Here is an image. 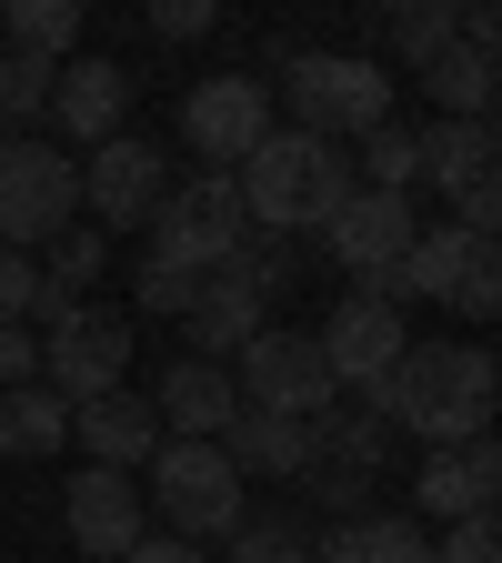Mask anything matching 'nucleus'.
<instances>
[{"mask_svg":"<svg viewBox=\"0 0 502 563\" xmlns=\"http://www.w3.org/2000/svg\"><path fill=\"white\" fill-rule=\"evenodd\" d=\"M492 393H502V373H492L482 342H402V363L362 402L392 422V433H412L422 453H453V443L492 433Z\"/></svg>","mask_w":502,"mask_h":563,"instance_id":"obj_1","label":"nucleus"},{"mask_svg":"<svg viewBox=\"0 0 502 563\" xmlns=\"http://www.w3.org/2000/svg\"><path fill=\"white\" fill-rule=\"evenodd\" d=\"M232 191L252 211V232L292 242V232H322L332 211L352 201V152H342V141H312V131H271L261 152L232 172Z\"/></svg>","mask_w":502,"mask_h":563,"instance_id":"obj_2","label":"nucleus"},{"mask_svg":"<svg viewBox=\"0 0 502 563\" xmlns=\"http://www.w3.org/2000/svg\"><path fill=\"white\" fill-rule=\"evenodd\" d=\"M392 443H402V433H392L372 402H332V412H312V422H302V473H292V483L312 493L302 514H312V523H352V514H362V493L382 483Z\"/></svg>","mask_w":502,"mask_h":563,"instance_id":"obj_3","label":"nucleus"},{"mask_svg":"<svg viewBox=\"0 0 502 563\" xmlns=\"http://www.w3.org/2000/svg\"><path fill=\"white\" fill-rule=\"evenodd\" d=\"M281 101H292V131L312 141H362L392 121V70L362 51H281Z\"/></svg>","mask_w":502,"mask_h":563,"instance_id":"obj_4","label":"nucleus"},{"mask_svg":"<svg viewBox=\"0 0 502 563\" xmlns=\"http://www.w3.org/2000/svg\"><path fill=\"white\" fill-rule=\"evenodd\" d=\"M141 483H152V493H141V514H161L171 523V543H222L242 514H252V483L222 463V443H161L152 463H141Z\"/></svg>","mask_w":502,"mask_h":563,"instance_id":"obj_5","label":"nucleus"},{"mask_svg":"<svg viewBox=\"0 0 502 563\" xmlns=\"http://www.w3.org/2000/svg\"><path fill=\"white\" fill-rule=\"evenodd\" d=\"M141 232H152V252H141V262H161V272L201 282V272H222V262L252 242V211H242L232 172H191V181H171V201H161Z\"/></svg>","mask_w":502,"mask_h":563,"instance_id":"obj_6","label":"nucleus"},{"mask_svg":"<svg viewBox=\"0 0 502 563\" xmlns=\"http://www.w3.org/2000/svg\"><path fill=\"white\" fill-rule=\"evenodd\" d=\"M81 222V162L60 152V141H21L0 131V252L21 242H60Z\"/></svg>","mask_w":502,"mask_h":563,"instance_id":"obj_7","label":"nucleus"},{"mask_svg":"<svg viewBox=\"0 0 502 563\" xmlns=\"http://www.w3.org/2000/svg\"><path fill=\"white\" fill-rule=\"evenodd\" d=\"M232 393H242V412H281V422H312V412L342 402L322 342H312V332H281V322H261V332L232 352Z\"/></svg>","mask_w":502,"mask_h":563,"instance_id":"obj_8","label":"nucleus"},{"mask_svg":"<svg viewBox=\"0 0 502 563\" xmlns=\"http://www.w3.org/2000/svg\"><path fill=\"white\" fill-rule=\"evenodd\" d=\"M161 201H171V152H161V141H141V131L91 141V162H81V211H91L101 232H141Z\"/></svg>","mask_w":502,"mask_h":563,"instance_id":"obj_9","label":"nucleus"},{"mask_svg":"<svg viewBox=\"0 0 502 563\" xmlns=\"http://www.w3.org/2000/svg\"><path fill=\"white\" fill-rule=\"evenodd\" d=\"M271 131H281V121H271V81H252V70L191 81V101H181V141L201 152V172H242Z\"/></svg>","mask_w":502,"mask_h":563,"instance_id":"obj_10","label":"nucleus"},{"mask_svg":"<svg viewBox=\"0 0 502 563\" xmlns=\"http://www.w3.org/2000/svg\"><path fill=\"white\" fill-rule=\"evenodd\" d=\"M121 383H131V312H91L81 302V322L41 342V393H60L70 412L121 393Z\"/></svg>","mask_w":502,"mask_h":563,"instance_id":"obj_11","label":"nucleus"},{"mask_svg":"<svg viewBox=\"0 0 502 563\" xmlns=\"http://www.w3.org/2000/svg\"><path fill=\"white\" fill-rule=\"evenodd\" d=\"M422 232V211L402 201V191H352L332 222H322V252L352 272V282H382L392 262H402V242Z\"/></svg>","mask_w":502,"mask_h":563,"instance_id":"obj_12","label":"nucleus"},{"mask_svg":"<svg viewBox=\"0 0 502 563\" xmlns=\"http://www.w3.org/2000/svg\"><path fill=\"white\" fill-rule=\"evenodd\" d=\"M492 493H502L492 433L482 443H453V453H422V473H412V523L422 533H433V523H472V514H492Z\"/></svg>","mask_w":502,"mask_h":563,"instance_id":"obj_13","label":"nucleus"},{"mask_svg":"<svg viewBox=\"0 0 502 563\" xmlns=\"http://www.w3.org/2000/svg\"><path fill=\"white\" fill-rule=\"evenodd\" d=\"M312 342H322V363H332V383H342V393H352V383L372 393V383H382V373L402 363V342H412V332H402V312H392V302L352 292V302H342V312H332V322H322Z\"/></svg>","mask_w":502,"mask_h":563,"instance_id":"obj_14","label":"nucleus"},{"mask_svg":"<svg viewBox=\"0 0 502 563\" xmlns=\"http://www.w3.org/2000/svg\"><path fill=\"white\" fill-rule=\"evenodd\" d=\"M232 412H242V393H232V363H181L152 383V422H161V443H222L232 433Z\"/></svg>","mask_w":502,"mask_h":563,"instance_id":"obj_15","label":"nucleus"},{"mask_svg":"<svg viewBox=\"0 0 502 563\" xmlns=\"http://www.w3.org/2000/svg\"><path fill=\"white\" fill-rule=\"evenodd\" d=\"M261 322H271V302L252 292V272H242V262H222V272H201V282H191V312H181L191 363H232V352H242Z\"/></svg>","mask_w":502,"mask_h":563,"instance_id":"obj_16","label":"nucleus"},{"mask_svg":"<svg viewBox=\"0 0 502 563\" xmlns=\"http://www.w3.org/2000/svg\"><path fill=\"white\" fill-rule=\"evenodd\" d=\"M60 523H70V543H81V563H121L141 533H152L131 473H81V483H70V504H60Z\"/></svg>","mask_w":502,"mask_h":563,"instance_id":"obj_17","label":"nucleus"},{"mask_svg":"<svg viewBox=\"0 0 502 563\" xmlns=\"http://www.w3.org/2000/svg\"><path fill=\"white\" fill-rule=\"evenodd\" d=\"M70 443L91 453V473H141V463L161 453V422H152V402L121 383V393H101V402L70 412Z\"/></svg>","mask_w":502,"mask_h":563,"instance_id":"obj_18","label":"nucleus"},{"mask_svg":"<svg viewBox=\"0 0 502 563\" xmlns=\"http://www.w3.org/2000/svg\"><path fill=\"white\" fill-rule=\"evenodd\" d=\"M131 111V70L121 60H60V81H51V131L60 141H111Z\"/></svg>","mask_w":502,"mask_h":563,"instance_id":"obj_19","label":"nucleus"},{"mask_svg":"<svg viewBox=\"0 0 502 563\" xmlns=\"http://www.w3.org/2000/svg\"><path fill=\"white\" fill-rule=\"evenodd\" d=\"M492 121H422L412 131V181H433V191H472V181H492Z\"/></svg>","mask_w":502,"mask_h":563,"instance_id":"obj_20","label":"nucleus"},{"mask_svg":"<svg viewBox=\"0 0 502 563\" xmlns=\"http://www.w3.org/2000/svg\"><path fill=\"white\" fill-rule=\"evenodd\" d=\"M412 81L433 91V121H492V81H502V70H492V51H482V41H462V31H453L433 60L412 70Z\"/></svg>","mask_w":502,"mask_h":563,"instance_id":"obj_21","label":"nucleus"},{"mask_svg":"<svg viewBox=\"0 0 502 563\" xmlns=\"http://www.w3.org/2000/svg\"><path fill=\"white\" fill-rule=\"evenodd\" d=\"M422 553H433V533L412 514H352L312 533V563H422Z\"/></svg>","mask_w":502,"mask_h":563,"instance_id":"obj_22","label":"nucleus"},{"mask_svg":"<svg viewBox=\"0 0 502 563\" xmlns=\"http://www.w3.org/2000/svg\"><path fill=\"white\" fill-rule=\"evenodd\" d=\"M222 463H232L242 483H292V473H302V422H281V412H232Z\"/></svg>","mask_w":502,"mask_h":563,"instance_id":"obj_23","label":"nucleus"},{"mask_svg":"<svg viewBox=\"0 0 502 563\" xmlns=\"http://www.w3.org/2000/svg\"><path fill=\"white\" fill-rule=\"evenodd\" d=\"M60 443H70V402L60 393H41V383L0 393V453H11V463H51Z\"/></svg>","mask_w":502,"mask_h":563,"instance_id":"obj_24","label":"nucleus"},{"mask_svg":"<svg viewBox=\"0 0 502 563\" xmlns=\"http://www.w3.org/2000/svg\"><path fill=\"white\" fill-rule=\"evenodd\" d=\"M453 11H462V0H392V11L372 21V41H362V60H382V51H392V60H412V70H422V60L453 41Z\"/></svg>","mask_w":502,"mask_h":563,"instance_id":"obj_25","label":"nucleus"},{"mask_svg":"<svg viewBox=\"0 0 502 563\" xmlns=\"http://www.w3.org/2000/svg\"><path fill=\"white\" fill-rule=\"evenodd\" d=\"M312 514L302 504H281V514H242L232 533H222V563H292V553H312Z\"/></svg>","mask_w":502,"mask_h":563,"instance_id":"obj_26","label":"nucleus"},{"mask_svg":"<svg viewBox=\"0 0 502 563\" xmlns=\"http://www.w3.org/2000/svg\"><path fill=\"white\" fill-rule=\"evenodd\" d=\"M0 31H11L21 60H70V51H81V0H11Z\"/></svg>","mask_w":502,"mask_h":563,"instance_id":"obj_27","label":"nucleus"},{"mask_svg":"<svg viewBox=\"0 0 502 563\" xmlns=\"http://www.w3.org/2000/svg\"><path fill=\"white\" fill-rule=\"evenodd\" d=\"M51 81H60V60H21V51H0V131L51 121Z\"/></svg>","mask_w":502,"mask_h":563,"instance_id":"obj_28","label":"nucleus"},{"mask_svg":"<svg viewBox=\"0 0 502 563\" xmlns=\"http://www.w3.org/2000/svg\"><path fill=\"white\" fill-rule=\"evenodd\" d=\"M101 272H111V232H81V222L41 252V282H60V292H91Z\"/></svg>","mask_w":502,"mask_h":563,"instance_id":"obj_29","label":"nucleus"},{"mask_svg":"<svg viewBox=\"0 0 502 563\" xmlns=\"http://www.w3.org/2000/svg\"><path fill=\"white\" fill-rule=\"evenodd\" d=\"M352 191H402V201H412V131H402V121L362 131V181H352Z\"/></svg>","mask_w":502,"mask_h":563,"instance_id":"obj_30","label":"nucleus"},{"mask_svg":"<svg viewBox=\"0 0 502 563\" xmlns=\"http://www.w3.org/2000/svg\"><path fill=\"white\" fill-rule=\"evenodd\" d=\"M453 312H462V322H492V312H502V252H492V242H472V262H462V282H453Z\"/></svg>","mask_w":502,"mask_h":563,"instance_id":"obj_31","label":"nucleus"},{"mask_svg":"<svg viewBox=\"0 0 502 563\" xmlns=\"http://www.w3.org/2000/svg\"><path fill=\"white\" fill-rule=\"evenodd\" d=\"M131 312L181 322V312H191V282H181V272H161V262H141V272H131Z\"/></svg>","mask_w":502,"mask_h":563,"instance_id":"obj_32","label":"nucleus"},{"mask_svg":"<svg viewBox=\"0 0 502 563\" xmlns=\"http://www.w3.org/2000/svg\"><path fill=\"white\" fill-rule=\"evenodd\" d=\"M433 563H502V533H492V514H472V523H443Z\"/></svg>","mask_w":502,"mask_h":563,"instance_id":"obj_33","label":"nucleus"},{"mask_svg":"<svg viewBox=\"0 0 502 563\" xmlns=\"http://www.w3.org/2000/svg\"><path fill=\"white\" fill-rule=\"evenodd\" d=\"M31 282H41V262H31V252H0V332L31 312Z\"/></svg>","mask_w":502,"mask_h":563,"instance_id":"obj_34","label":"nucleus"},{"mask_svg":"<svg viewBox=\"0 0 502 563\" xmlns=\"http://www.w3.org/2000/svg\"><path fill=\"white\" fill-rule=\"evenodd\" d=\"M21 383H41V342L11 322V332H0V393H21Z\"/></svg>","mask_w":502,"mask_h":563,"instance_id":"obj_35","label":"nucleus"},{"mask_svg":"<svg viewBox=\"0 0 502 563\" xmlns=\"http://www.w3.org/2000/svg\"><path fill=\"white\" fill-rule=\"evenodd\" d=\"M211 21H222L211 0H161V11H152V31H161V41H201Z\"/></svg>","mask_w":502,"mask_h":563,"instance_id":"obj_36","label":"nucleus"},{"mask_svg":"<svg viewBox=\"0 0 502 563\" xmlns=\"http://www.w3.org/2000/svg\"><path fill=\"white\" fill-rule=\"evenodd\" d=\"M492 222H502V181H472V191H462V222H453V232L492 242Z\"/></svg>","mask_w":502,"mask_h":563,"instance_id":"obj_37","label":"nucleus"},{"mask_svg":"<svg viewBox=\"0 0 502 563\" xmlns=\"http://www.w3.org/2000/svg\"><path fill=\"white\" fill-rule=\"evenodd\" d=\"M121 563H201V553H191V543H171V533H141Z\"/></svg>","mask_w":502,"mask_h":563,"instance_id":"obj_38","label":"nucleus"},{"mask_svg":"<svg viewBox=\"0 0 502 563\" xmlns=\"http://www.w3.org/2000/svg\"><path fill=\"white\" fill-rule=\"evenodd\" d=\"M292 563H312V553H292Z\"/></svg>","mask_w":502,"mask_h":563,"instance_id":"obj_39","label":"nucleus"}]
</instances>
